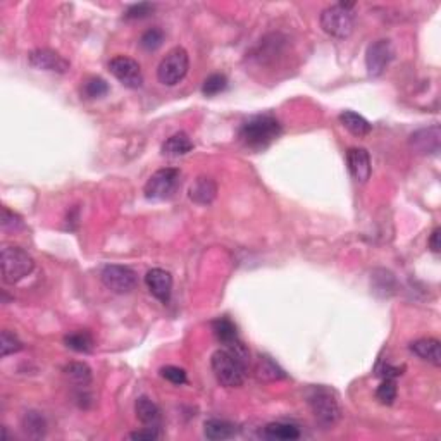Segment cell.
<instances>
[{
    "instance_id": "obj_23",
    "label": "cell",
    "mask_w": 441,
    "mask_h": 441,
    "mask_svg": "<svg viewBox=\"0 0 441 441\" xmlns=\"http://www.w3.org/2000/svg\"><path fill=\"white\" fill-rule=\"evenodd\" d=\"M23 431L31 438H43L47 433V421L37 411H30L23 418Z\"/></svg>"
},
{
    "instance_id": "obj_18",
    "label": "cell",
    "mask_w": 441,
    "mask_h": 441,
    "mask_svg": "<svg viewBox=\"0 0 441 441\" xmlns=\"http://www.w3.org/2000/svg\"><path fill=\"white\" fill-rule=\"evenodd\" d=\"M192 150L193 141L185 131L175 133L162 144V155H168V157H179V155H186Z\"/></svg>"
},
{
    "instance_id": "obj_30",
    "label": "cell",
    "mask_w": 441,
    "mask_h": 441,
    "mask_svg": "<svg viewBox=\"0 0 441 441\" xmlns=\"http://www.w3.org/2000/svg\"><path fill=\"white\" fill-rule=\"evenodd\" d=\"M109 92V85L102 78H90L83 86V93L86 99H102Z\"/></svg>"
},
{
    "instance_id": "obj_17",
    "label": "cell",
    "mask_w": 441,
    "mask_h": 441,
    "mask_svg": "<svg viewBox=\"0 0 441 441\" xmlns=\"http://www.w3.org/2000/svg\"><path fill=\"white\" fill-rule=\"evenodd\" d=\"M411 352L418 355L419 359L426 360V362L433 364V366H441V350L440 342L435 338H421L411 343Z\"/></svg>"
},
{
    "instance_id": "obj_8",
    "label": "cell",
    "mask_w": 441,
    "mask_h": 441,
    "mask_svg": "<svg viewBox=\"0 0 441 441\" xmlns=\"http://www.w3.org/2000/svg\"><path fill=\"white\" fill-rule=\"evenodd\" d=\"M100 280L109 288L110 291L117 295H128L137 288L138 276L131 267L117 266V264H110L106 266L100 273Z\"/></svg>"
},
{
    "instance_id": "obj_6",
    "label": "cell",
    "mask_w": 441,
    "mask_h": 441,
    "mask_svg": "<svg viewBox=\"0 0 441 441\" xmlns=\"http://www.w3.org/2000/svg\"><path fill=\"white\" fill-rule=\"evenodd\" d=\"M190 69V55L183 47H175L168 52L157 68V78L162 85L175 86L185 79Z\"/></svg>"
},
{
    "instance_id": "obj_14",
    "label": "cell",
    "mask_w": 441,
    "mask_h": 441,
    "mask_svg": "<svg viewBox=\"0 0 441 441\" xmlns=\"http://www.w3.org/2000/svg\"><path fill=\"white\" fill-rule=\"evenodd\" d=\"M346 164H349L350 175L359 183H366L371 178L373 166H371V155L366 148H350L346 152Z\"/></svg>"
},
{
    "instance_id": "obj_10",
    "label": "cell",
    "mask_w": 441,
    "mask_h": 441,
    "mask_svg": "<svg viewBox=\"0 0 441 441\" xmlns=\"http://www.w3.org/2000/svg\"><path fill=\"white\" fill-rule=\"evenodd\" d=\"M393 45L390 40H376L367 47L366 68L369 76H381L393 59Z\"/></svg>"
},
{
    "instance_id": "obj_13",
    "label": "cell",
    "mask_w": 441,
    "mask_h": 441,
    "mask_svg": "<svg viewBox=\"0 0 441 441\" xmlns=\"http://www.w3.org/2000/svg\"><path fill=\"white\" fill-rule=\"evenodd\" d=\"M145 284H147L148 291L157 298L162 304H169L173 293V276L166 269L155 267L150 269L145 276Z\"/></svg>"
},
{
    "instance_id": "obj_25",
    "label": "cell",
    "mask_w": 441,
    "mask_h": 441,
    "mask_svg": "<svg viewBox=\"0 0 441 441\" xmlns=\"http://www.w3.org/2000/svg\"><path fill=\"white\" fill-rule=\"evenodd\" d=\"M64 343L68 349L75 350V352H79V353H90L93 350V346H95L93 336L90 335L88 331L69 333V335H66Z\"/></svg>"
},
{
    "instance_id": "obj_19",
    "label": "cell",
    "mask_w": 441,
    "mask_h": 441,
    "mask_svg": "<svg viewBox=\"0 0 441 441\" xmlns=\"http://www.w3.org/2000/svg\"><path fill=\"white\" fill-rule=\"evenodd\" d=\"M213 331H214V336L217 338V342H221L226 349L239 343L238 329H236L235 322H233L231 319L228 317L216 319V321L213 322Z\"/></svg>"
},
{
    "instance_id": "obj_21",
    "label": "cell",
    "mask_w": 441,
    "mask_h": 441,
    "mask_svg": "<svg viewBox=\"0 0 441 441\" xmlns=\"http://www.w3.org/2000/svg\"><path fill=\"white\" fill-rule=\"evenodd\" d=\"M204 435L207 436V440L213 441L229 440L236 435V426L221 419H210L204 424Z\"/></svg>"
},
{
    "instance_id": "obj_1",
    "label": "cell",
    "mask_w": 441,
    "mask_h": 441,
    "mask_svg": "<svg viewBox=\"0 0 441 441\" xmlns=\"http://www.w3.org/2000/svg\"><path fill=\"white\" fill-rule=\"evenodd\" d=\"M246 366H248V352L242 342L229 349L216 350L210 357L214 376L226 388L242 386L246 376Z\"/></svg>"
},
{
    "instance_id": "obj_2",
    "label": "cell",
    "mask_w": 441,
    "mask_h": 441,
    "mask_svg": "<svg viewBox=\"0 0 441 441\" xmlns=\"http://www.w3.org/2000/svg\"><path fill=\"white\" fill-rule=\"evenodd\" d=\"M281 135V124L271 114L253 116L242 124L238 131V138L245 147L260 150L266 148Z\"/></svg>"
},
{
    "instance_id": "obj_29",
    "label": "cell",
    "mask_w": 441,
    "mask_h": 441,
    "mask_svg": "<svg viewBox=\"0 0 441 441\" xmlns=\"http://www.w3.org/2000/svg\"><path fill=\"white\" fill-rule=\"evenodd\" d=\"M162 43H164V31L161 28H152V30L145 31L140 38L141 48H145L148 52L157 50Z\"/></svg>"
},
{
    "instance_id": "obj_28",
    "label": "cell",
    "mask_w": 441,
    "mask_h": 441,
    "mask_svg": "<svg viewBox=\"0 0 441 441\" xmlns=\"http://www.w3.org/2000/svg\"><path fill=\"white\" fill-rule=\"evenodd\" d=\"M376 398L383 405H391L397 400V381L393 378H384L383 383L378 386Z\"/></svg>"
},
{
    "instance_id": "obj_5",
    "label": "cell",
    "mask_w": 441,
    "mask_h": 441,
    "mask_svg": "<svg viewBox=\"0 0 441 441\" xmlns=\"http://www.w3.org/2000/svg\"><path fill=\"white\" fill-rule=\"evenodd\" d=\"M353 6H355L353 2H340L331 7H326L321 12V17H319L322 30L329 37L338 38V40L349 38L353 33V26H355L352 14Z\"/></svg>"
},
{
    "instance_id": "obj_12",
    "label": "cell",
    "mask_w": 441,
    "mask_h": 441,
    "mask_svg": "<svg viewBox=\"0 0 441 441\" xmlns=\"http://www.w3.org/2000/svg\"><path fill=\"white\" fill-rule=\"evenodd\" d=\"M28 62L31 68L40 69V71L57 72V75H64L69 71V62L66 61L62 55L57 52L50 50V48H37L28 54Z\"/></svg>"
},
{
    "instance_id": "obj_7",
    "label": "cell",
    "mask_w": 441,
    "mask_h": 441,
    "mask_svg": "<svg viewBox=\"0 0 441 441\" xmlns=\"http://www.w3.org/2000/svg\"><path fill=\"white\" fill-rule=\"evenodd\" d=\"M182 179V173L175 168H164L155 171L145 183V197L152 200H168L176 193Z\"/></svg>"
},
{
    "instance_id": "obj_22",
    "label": "cell",
    "mask_w": 441,
    "mask_h": 441,
    "mask_svg": "<svg viewBox=\"0 0 441 441\" xmlns=\"http://www.w3.org/2000/svg\"><path fill=\"white\" fill-rule=\"evenodd\" d=\"M264 436L267 440L276 441H293L300 438V431L297 426L286 424V422H271L264 428Z\"/></svg>"
},
{
    "instance_id": "obj_4",
    "label": "cell",
    "mask_w": 441,
    "mask_h": 441,
    "mask_svg": "<svg viewBox=\"0 0 441 441\" xmlns=\"http://www.w3.org/2000/svg\"><path fill=\"white\" fill-rule=\"evenodd\" d=\"M0 267H2L3 283L14 284L33 273L35 260L21 246L7 245L3 246L2 253H0Z\"/></svg>"
},
{
    "instance_id": "obj_32",
    "label": "cell",
    "mask_w": 441,
    "mask_h": 441,
    "mask_svg": "<svg viewBox=\"0 0 441 441\" xmlns=\"http://www.w3.org/2000/svg\"><path fill=\"white\" fill-rule=\"evenodd\" d=\"M2 229L7 233H17L24 229V221L19 214L12 213L7 207L2 209Z\"/></svg>"
},
{
    "instance_id": "obj_15",
    "label": "cell",
    "mask_w": 441,
    "mask_h": 441,
    "mask_svg": "<svg viewBox=\"0 0 441 441\" xmlns=\"http://www.w3.org/2000/svg\"><path fill=\"white\" fill-rule=\"evenodd\" d=\"M217 197V183L207 176H199L190 186V199L199 206H209Z\"/></svg>"
},
{
    "instance_id": "obj_35",
    "label": "cell",
    "mask_w": 441,
    "mask_h": 441,
    "mask_svg": "<svg viewBox=\"0 0 441 441\" xmlns=\"http://www.w3.org/2000/svg\"><path fill=\"white\" fill-rule=\"evenodd\" d=\"M131 440H138V441H154L159 438V431L157 428H145L141 431H135L130 435Z\"/></svg>"
},
{
    "instance_id": "obj_27",
    "label": "cell",
    "mask_w": 441,
    "mask_h": 441,
    "mask_svg": "<svg viewBox=\"0 0 441 441\" xmlns=\"http://www.w3.org/2000/svg\"><path fill=\"white\" fill-rule=\"evenodd\" d=\"M21 350H23V342L9 329H3L2 335H0V355H12V353L21 352Z\"/></svg>"
},
{
    "instance_id": "obj_31",
    "label": "cell",
    "mask_w": 441,
    "mask_h": 441,
    "mask_svg": "<svg viewBox=\"0 0 441 441\" xmlns=\"http://www.w3.org/2000/svg\"><path fill=\"white\" fill-rule=\"evenodd\" d=\"M228 88V78L224 75H210L209 78L204 81L202 93L207 97H214L217 93L224 92Z\"/></svg>"
},
{
    "instance_id": "obj_20",
    "label": "cell",
    "mask_w": 441,
    "mask_h": 441,
    "mask_svg": "<svg viewBox=\"0 0 441 441\" xmlns=\"http://www.w3.org/2000/svg\"><path fill=\"white\" fill-rule=\"evenodd\" d=\"M340 123H342L350 133L355 135V137H367V135L371 133V130H373L369 121L364 116H360V114L353 112V110H345V112L340 114Z\"/></svg>"
},
{
    "instance_id": "obj_34",
    "label": "cell",
    "mask_w": 441,
    "mask_h": 441,
    "mask_svg": "<svg viewBox=\"0 0 441 441\" xmlns=\"http://www.w3.org/2000/svg\"><path fill=\"white\" fill-rule=\"evenodd\" d=\"M161 376L164 378V380H168L169 383L176 384V386L186 383V373H185V369H182V367H176V366L162 367Z\"/></svg>"
},
{
    "instance_id": "obj_33",
    "label": "cell",
    "mask_w": 441,
    "mask_h": 441,
    "mask_svg": "<svg viewBox=\"0 0 441 441\" xmlns=\"http://www.w3.org/2000/svg\"><path fill=\"white\" fill-rule=\"evenodd\" d=\"M154 9H155L154 3H148V2L133 3L131 7H128L124 17H126V19H144V17H147L148 14L154 12Z\"/></svg>"
},
{
    "instance_id": "obj_11",
    "label": "cell",
    "mask_w": 441,
    "mask_h": 441,
    "mask_svg": "<svg viewBox=\"0 0 441 441\" xmlns=\"http://www.w3.org/2000/svg\"><path fill=\"white\" fill-rule=\"evenodd\" d=\"M409 145L415 154L421 155H438L441 148V130L438 124L429 128H422L409 138Z\"/></svg>"
},
{
    "instance_id": "obj_3",
    "label": "cell",
    "mask_w": 441,
    "mask_h": 441,
    "mask_svg": "<svg viewBox=\"0 0 441 441\" xmlns=\"http://www.w3.org/2000/svg\"><path fill=\"white\" fill-rule=\"evenodd\" d=\"M307 404L314 414L315 421L324 429L333 428L342 418V407H340L338 397L333 390L326 386H312L307 391Z\"/></svg>"
},
{
    "instance_id": "obj_36",
    "label": "cell",
    "mask_w": 441,
    "mask_h": 441,
    "mask_svg": "<svg viewBox=\"0 0 441 441\" xmlns=\"http://www.w3.org/2000/svg\"><path fill=\"white\" fill-rule=\"evenodd\" d=\"M429 248H431L433 253H440L441 252V229L436 228L435 231L429 236Z\"/></svg>"
},
{
    "instance_id": "obj_9",
    "label": "cell",
    "mask_w": 441,
    "mask_h": 441,
    "mask_svg": "<svg viewBox=\"0 0 441 441\" xmlns=\"http://www.w3.org/2000/svg\"><path fill=\"white\" fill-rule=\"evenodd\" d=\"M109 71L112 72L114 78L124 85L126 88L137 90L144 85V72H141L140 64L135 59L126 57V55H117L109 62Z\"/></svg>"
},
{
    "instance_id": "obj_16",
    "label": "cell",
    "mask_w": 441,
    "mask_h": 441,
    "mask_svg": "<svg viewBox=\"0 0 441 441\" xmlns=\"http://www.w3.org/2000/svg\"><path fill=\"white\" fill-rule=\"evenodd\" d=\"M135 412L137 418L145 428H159L162 422L161 409L157 407L155 402H152L148 397H140L135 404Z\"/></svg>"
},
{
    "instance_id": "obj_26",
    "label": "cell",
    "mask_w": 441,
    "mask_h": 441,
    "mask_svg": "<svg viewBox=\"0 0 441 441\" xmlns=\"http://www.w3.org/2000/svg\"><path fill=\"white\" fill-rule=\"evenodd\" d=\"M257 378L262 381H276L283 380L284 373L283 369H280L276 362L269 359V357H260L259 366H257Z\"/></svg>"
},
{
    "instance_id": "obj_24",
    "label": "cell",
    "mask_w": 441,
    "mask_h": 441,
    "mask_svg": "<svg viewBox=\"0 0 441 441\" xmlns=\"http://www.w3.org/2000/svg\"><path fill=\"white\" fill-rule=\"evenodd\" d=\"M64 374L72 384L79 388H86L92 383V369L83 362H71L64 367Z\"/></svg>"
}]
</instances>
